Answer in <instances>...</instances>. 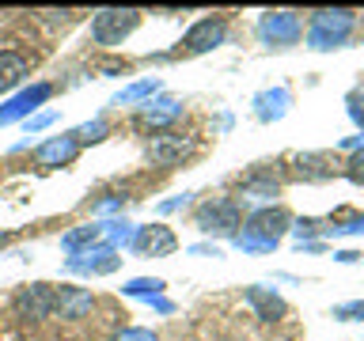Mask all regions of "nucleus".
<instances>
[{"mask_svg": "<svg viewBox=\"0 0 364 341\" xmlns=\"http://www.w3.org/2000/svg\"><path fill=\"white\" fill-rule=\"evenodd\" d=\"M357 27V16L349 8H318L307 27V45L311 50H338Z\"/></svg>", "mask_w": 364, "mask_h": 341, "instance_id": "1", "label": "nucleus"}, {"mask_svg": "<svg viewBox=\"0 0 364 341\" xmlns=\"http://www.w3.org/2000/svg\"><path fill=\"white\" fill-rule=\"evenodd\" d=\"M193 220H198V227L209 235H239V227H243V209H239V201H232V197H209L205 205H198Z\"/></svg>", "mask_w": 364, "mask_h": 341, "instance_id": "2", "label": "nucleus"}, {"mask_svg": "<svg viewBox=\"0 0 364 341\" xmlns=\"http://www.w3.org/2000/svg\"><path fill=\"white\" fill-rule=\"evenodd\" d=\"M136 23H141V11L133 8H102L91 19V38L99 45H122L136 31Z\"/></svg>", "mask_w": 364, "mask_h": 341, "instance_id": "3", "label": "nucleus"}, {"mask_svg": "<svg viewBox=\"0 0 364 341\" xmlns=\"http://www.w3.org/2000/svg\"><path fill=\"white\" fill-rule=\"evenodd\" d=\"M57 311V288L53 284H23V288L16 292V315L27 318V323H46Z\"/></svg>", "mask_w": 364, "mask_h": 341, "instance_id": "4", "label": "nucleus"}, {"mask_svg": "<svg viewBox=\"0 0 364 341\" xmlns=\"http://www.w3.org/2000/svg\"><path fill=\"white\" fill-rule=\"evenodd\" d=\"M258 38L266 45H296L304 38V23L296 11H266L258 19Z\"/></svg>", "mask_w": 364, "mask_h": 341, "instance_id": "5", "label": "nucleus"}, {"mask_svg": "<svg viewBox=\"0 0 364 341\" xmlns=\"http://www.w3.org/2000/svg\"><path fill=\"white\" fill-rule=\"evenodd\" d=\"M129 247H133V254H141V258H167V254H175L178 239L167 224H144L133 232Z\"/></svg>", "mask_w": 364, "mask_h": 341, "instance_id": "6", "label": "nucleus"}, {"mask_svg": "<svg viewBox=\"0 0 364 341\" xmlns=\"http://www.w3.org/2000/svg\"><path fill=\"white\" fill-rule=\"evenodd\" d=\"M50 95H53V87L46 84V80H38V84H31V87L16 91V95H11V99L4 102V107H0V125H11V121L31 118V114L38 110Z\"/></svg>", "mask_w": 364, "mask_h": 341, "instance_id": "7", "label": "nucleus"}, {"mask_svg": "<svg viewBox=\"0 0 364 341\" xmlns=\"http://www.w3.org/2000/svg\"><path fill=\"white\" fill-rule=\"evenodd\" d=\"M224 38H228V19L209 16V19H198L186 34H182V50L186 53H209L216 45H224Z\"/></svg>", "mask_w": 364, "mask_h": 341, "instance_id": "8", "label": "nucleus"}, {"mask_svg": "<svg viewBox=\"0 0 364 341\" xmlns=\"http://www.w3.org/2000/svg\"><path fill=\"white\" fill-rule=\"evenodd\" d=\"M289 224H292V216L281 209V205H262V209H255L247 216V224H243V235H258V239H277L289 232Z\"/></svg>", "mask_w": 364, "mask_h": 341, "instance_id": "9", "label": "nucleus"}, {"mask_svg": "<svg viewBox=\"0 0 364 341\" xmlns=\"http://www.w3.org/2000/svg\"><path fill=\"white\" fill-rule=\"evenodd\" d=\"M118 266H122L118 250L107 247V243H95V247L80 250V254H73V258L65 261L68 273H114Z\"/></svg>", "mask_w": 364, "mask_h": 341, "instance_id": "10", "label": "nucleus"}, {"mask_svg": "<svg viewBox=\"0 0 364 341\" xmlns=\"http://www.w3.org/2000/svg\"><path fill=\"white\" fill-rule=\"evenodd\" d=\"M190 152H193V144L178 133H159V136H152V144H148V159L159 167H178Z\"/></svg>", "mask_w": 364, "mask_h": 341, "instance_id": "11", "label": "nucleus"}, {"mask_svg": "<svg viewBox=\"0 0 364 341\" xmlns=\"http://www.w3.org/2000/svg\"><path fill=\"white\" fill-rule=\"evenodd\" d=\"M76 152H80V141L73 133H61V136H50V141H42L34 148V159H38L42 167H65L76 159Z\"/></svg>", "mask_w": 364, "mask_h": 341, "instance_id": "12", "label": "nucleus"}, {"mask_svg": "<svg viewBox=\"0 0 364 341\" xmlns=\"http://www.w3.org/2000/svg\"><path fill=\"white\" fill-rule=\"evenodd\" d=\"M243 296H247V303L255 307V315L262 323H277V318H284V311H289V303H284L273 288H262V284H250Z\"/></svg>", "mask_w": 364, "mask_h": 341, "instance_id": "13", "label": "nucleus"}, {"mask_svg": "<svg viewBox=\"0 0 364 341\" xmlns=\"http://www.w3.org/2000/svg\"><path fill=\"white\" fill-rule=\"evenodd\" d=\"M182 118V107H178V99H171V95H159V99H148V107L141 110V121L144 129H167L171 121H178Z\"/></svg>", "mask_w": 364, "mask_h": 341, "instance_id": "14", "label": "nucleus"}, {"mask_svg": "<svg viewBox=\"0 0 364 341\" xmlns=\"http://www.w3.org/2000/svg\"><path fill=\"white\" fill-rule=\"evenodd\" d=\"M91 307H95V296L87 288H57V311L61 318H84Z\"/></svg>", "mask_w": 364, "mask_h": 341, "instance_id": "15", "label": "nucleus"}, {"mask_svg": "<svg viewBox=\"0 0 364 341\" xmlns=\"http://www.w3.org/2000/svg\"><path fill=\"white\" fill-rule=\"evenodd\" d=\"M102 235H107V224L91 220V224H80V227H73V232H65L61 235V247L68 250V254H80V250L102 243Z\"/></svg>", "mask_w": 364, "mask_h": 341, "instance_id": "16", "label": "nucleus"}, {"mask_svg": "<svg viewBox=\"0 0 364 341\" xmlns=\"http://www.w3.org/2000/svg\"><path fill=\"white\" fill-rule=\"evenodd\" d=\"M289 102H292L289 87H273V91H262V95L255 99V110H258L262 121H277V118H284Z\"/></svg>", "mask_w": 364, "mask_h": 341, "instance_id": "17", "label": "nucleus"}, {"mask_svg": "<svg viewBox=\"0 0 364 341\" xmlns=\"http://www.w3.org/2000/svg\"><path fill=\"white\" fill-rule=\"evenodd\" d=\"M27 57L19 50H4L0 53V91H11L16 84H23V76H27Z\"/></svg>", "mask_w": 364, "mask_h": 341, "instance_id": "18", "label": "nucleus"}, {"mask_svg": "<svg viewBox=\"0 0 364 341\" xmlns=\"http://www.w3.org/2000/svg\"><path fill=\"white\" fill-rule=\"evenodd\" d=\"M156 91H159V80H156V76H148V80H136V84L122 87L118 95H114V107H129V102H144V99H152Z\"/></svg>", "mask_w": 364, "mask_h": 341, "instance_id": "19", "label": "nucleus"}, {"mask_svg": "<svg viewBox=\"0 0 364 341\" xmlns=\"http://www.w3.org/2000/svg\"><path fill=\"white\" fill-rule=\"evenodd\" d=\"M167 284L159 281V277H133V281H125L122 284V296H133V300H152V296H159Z\"/></svg>", "mask_w": 364, "mask_h": 341, "instance_id": "20", "label": "nucleus"}, {"mask_svg": "<svg viewBox=\"0 0 364 341\" xmlns=\"http://www.w3.org/2000/svg\"><path fill=\"white\" fill-rule=\"evenodd\" d=\"M296 170H300V178H311V182L330 178V167H326L323 156H300L296 159Z\"/></svg>", "mask_w": 364, "mask_h": 341, "instance_id": "21", "label": "nucleus"}, {"mask_svg": "<svg viewBox=\"0 0 364 341\" xmlns=\"http://www.w3.org/2000/svg\"><path fill=\"white\" fill-rule=\"evenodd\" d=\"M133 232H136V227L125 224V220H107V235H102V243L114 247V250H118V247H129V243H133Z\"/></svg>", "mask_w": 364, "mask_h": 341, "instance_id": "22", "label": "nucleus"}, {"mask_svg": "<svg viewBox=\"0 0 364 341\" xmlns=\"http://www.w3.org/2000/svg\"><path fill=\"white\" fill-rule=\"evenodd\" d=\"M232 247L243 250V254H269V250H277V243L273 239H258V235H232Z\"/></svg>", "mask_w": 364, "mask_h": 341, "instance_id": "23", "label": "nucleus"}, {"mask_svg": "<svg viewBox=\"0 0 364 341\" xmlns=\"http://www.w3.org/2000/svg\"><path fill=\"white\" fill-rule=\"evenodd\" d=\"M281 186L273 178H247L243 182V197H258V201H269V197H277Z\"/></svg>", "mask_w": 364, "mask_h": 341, "instance_id": "24", "label": "nucleus"}, {"mask_svg": "<svg viewBox=\"0 0 364 341\" xmlns=\"http://www.w3.org/2000/svg\"><path fill=\"white\" fill-rule=\"evenodd\" d=\"M73 136H76V141H80V144H91V141H102V136H107V121H102V118H95V121H84V125H80V129H76Z\"/></svg>", "mask_w": 364, "mask_h": 341, "instance_id": "25", "label": "nucleus"}, {"mask_svg": "<svg viewBox=\"0 0 364 341\" xmlns=\"http://www.w3.org/2000/svg\"><path fill=\"white\" fill-rule=\"evenodd\" d=\"M122 209H125V193H107L102 201L91 205V212H95V216H110V212H122Z\"/></svg>", "mask_w": 364, "mask_h": 341, "instance_id": "26", "label": "nucleus"}, {"mask_svg": "<svg viewBox=\"0 0 364 341\" xmlns=\"http://www.w3.org/2000/svg\"><path fill=\"white\" fill-rule=\"evenodd\" d=\"M334 318H341V323H357V318H364V300L338 303V307H334Z\"/></svg>", "mask_w": 364, "mask_h": 341, "instance_id": "27", "label": "nucleus"}, {"mask_svg": "<svg viewBox=\"0 0 364 341\" xmlns=\"http://www.w3.org/2000/svg\"><path fill=\"white\" fill-rule=\"evenodd\" d=\"M190 197H193V193H175V197L159 201V205H156V212H159V216H171V212L186 209V205H190Z\"/></svg>", "mask_w": 364, "mask_h": 341, "instance_id": "28", "label": "nucleus"}, {"mask_svg": "<svg viewBox=\"0 0 364 341\" xmlns=\"http://www.w3.org/2000/svg\"><path fill=\"white\" fill-rule=\"evenodd\" d=\"M346 178H349V182H357V186H364V152H353V156H349Z\"/></svg>", "mask_w": 364, "mask_h": 341, "instance_id": "29", "label": "nucleus"}, {"mask_svg": "<svg viewBox=\"0 0 364 341\" xmlns=\"http://www.w3.org/2000/svg\"><path fill=\"white\" fill-rule=\"evenodd\" d=\"M53 121H57V110H42V114H34V118H27V136H31V133L50 129Z\"/></svg>", "mask_w": 364, "mask_h": 341, "instance_id": "30", "label": "nucleus"}, {"mask_svg": "<svg viewBox=\"0 0 364 341\" xmlns=\"http://www.w3.org/2000/svg\"><path fill=\"white\" fill-rule=\"evenodd\" d=\"M114 341H159L156 330H141V326H129V330H122Z\"/></svg>", "mask_w": 364, "mask_h": 341, "instance_id": "31", "label": "nucleus"}, {"mask_svg": "<svg viewBox=\"0 0 364 341\" xmlns=\"http://www.w3.org/2000/svg\"><path fill=\"white\" fill-rule=\"evenodd\" d=\"M292 232H296V239H300V243H304V239H307V243H311V235L326 232V227L318 224V220H296V227H292Z\"/></svg>", "mask_w": 364, "mask_h": 341, "instance_id": "32", "label": "nucleus"}, {"mask_svg": "<svg viewBox=\"0 0 364 341\" xmlns=\"http://www.w3.org/2000/svg\"><path fill=\"white\" fill-rule=\"evenodd\" d=\"M346 102H349V118L364 129V91H353V95H349Z\"/></svg>", "mask_w": 364, "mask_h": 341, "instance_id": "33", "label": "nucleus"}, {"mask_svg": "<svg viewBox=\"0 0 364 341\" xmlns=\"http://www.w3.org/2000/svg\"><path fill=\"white\" fill-rule=\"evenodd\" d=\"M190 254H205V258H220V247L216 243H193Z\"/></svg>", "mask_w": 364, "mask_h": 341, "instance_id": "34", "label": "nucleus"}, {"mask_svg": "<svg viewBox=\"0 0 364 341\" xmlns=\"http://www.w3.org/2000/svg\"><path fill=\"white\" fill-rule=\"evenodd\" d=\"M148 303H152V307H156L159 315H171V311H175V303H171L167 296H152V300H148Z\"/></svg>", "mask_w": 364, "mask_h": 341, "instance_id": "35", "label": "nucleus"}, {"mask_svg": "<svg viewBox=\"0 0 364 341\" xmlns=\"http://www.w3.org/2000/svg\"><path fill=\"white\" fill-rule=\"evenodd\" d=\"M364 254H357V250H334V261H341V266H353V261H360Z\"/></svg>", "mask_w": 364, "mask_h": 341, "instance_id": "36", "label": "nucleus"}, {"mask_svg": "<svg viewBox=\"0 0 364 341\" xmlns=\"http://www.w3.org/2000/svg\"><path fill=\"white\" fill-rule=\"evenodd\" d=\"M341 148H346V152H364V133H360V136H346V141H341Z\"/></svg>", "mask_w": 364, "mask_h": 341, "instance_id": "37", "label": "nucleus"}, {"mask_svg": "<svg viewBox=\"0 0 364 341\" xmlns=\"http://www.w3.org/2000/svg\"><path fill=\"white\" fill-rule=\"evenodd\" d=\"M360 227H364V216H360Z\"/></svg>", "mask_w": 364, "mask_h": 341, "instance_id": "38", "label": "nucleus"}]
</instances>
